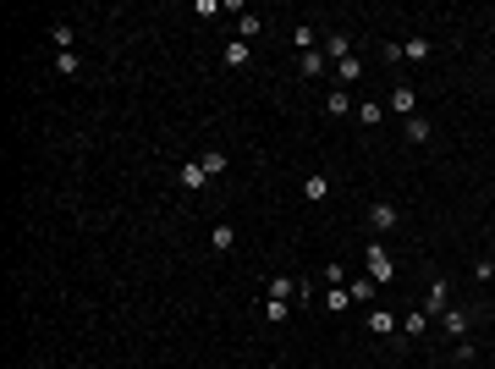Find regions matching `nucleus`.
<instances>
[{
	"label": "nucleus",
	"instance_id": "nucleus-1",
	"mask_svg": "<svg viewBox=\"0 0 495 369\" xmlns=\"http://www.w3.org/2000/svg\"><path fill=\"white\" fill-rule=\"evenodd\" d=\"M292 303H297V281H292V276H276V281H270V293H265V320H270V325H281L286 314H292Z\"/></svg>",
	"mask_w": 495,
	"mask_h": 369
},
{
	"label": "nucleus",
	"instance_id": "nucleus-2",
	"mask_svg": "<svg viewBox=\"0 0 495 369\" xmlns=\"http://www.w3.org/2000/svg\"><path fill=\"white\" fill-rule=\"evenodd\" d=\"M363 265H369V281H374V287L396 276V259L385 254V243H369V248H363Z\"/></svg>",
	"mask_w": 495,
	"mask_h": 369
},
{
	"label": "nucleus",
	"instance_id": "nucleus-3",
	"mask_svg": "<svg viewBox=\"0 0 495 369\" xmlns=\"http://www.w3.org/2000/svg\"><path fill=\"white\" fill-rule=\"evenodd\" d=\"M303 199H308V204H325V199H330V177H325V171H308V177H303Z\"/></svg>",
	"mask_w": 495,
	"mask_h": 369
},
{
	"label": "nucleus",
	"instance_id": "nucleus-4",
	"mask_svg": "<svg viewBox=\"0 0 495 369\" xmlns=\"http://www.w3.org/2000/svg\"><path fill=\"white\" fill-rule=\"evenodd\" d=\"M440 325H446V336H451V342H462V336H468V325H473V314H468V309H446V314H440Z\"/></svg>",
	"mask_w": 495,
	"mask_h": 369
},
{
	"label": "nucleus",
	"instance_id": "nucleus-5",
	"mask_svg": "<svg viewBox=\"0 0 495 369\" xmlns=\"http://www.w3.org/2000/svg\"><path fill=\"white\" fill-rule=\"evenodd\" d=\"M451 309V293H446V281H429V293H424V314L429 320H440Z\"/></svg>",
	"mask_w": 495,
	"mask_h": 369
},
{
	"label": "nucleus",
	"instance_id": "nucleus-6",
	"mask_svg": "<svg viewBox=\"0 0 495 369\" xmlns=\"http://www.w3.org/2000/svg\"><path fill=\"white\" fill-rule=\"evenodd\" d=\"M396 221H402V215H396V204H385V199H380V204H369V226H374V231H396Z\"/></svg>",
	"mask_w": 495,
	"mask_h": 369
},
{
	"label": "nucleus",
	"instance_id": "nucleus-7",
	"mask_svg": "<svg viewBox=\"0 0 495 369\" xmlns=\"http://www.w3.org/2000/svg\"><path fill=\"white\" fill-rule=\"evenodd\" d=\"M413 105H419V94H413V83H396V88H391V110H396V116L408 122V116H413Z\"/></svg>",
	"mask_w": 495,
	"mask_h": 369
},
{
	"label": "nucleus",
	"instance_id": "nucleus-8",
	"mask_svg": "<svg viewBox=\"0 0 495 369\" xmlns=\"http://www.w3.org/2000/svg\"><path fill=\"white\" fill-rule=\"evenodd\" d=\"M369 331H374V336H396L402 325H396V314H391V309H369Z\"/></svg>",
	"mask_w": 495,
	"mask_h": 369
},
{
	"label": "nucleus",
	"instance_id": "nucleus-9",
	"mask_svg": "<svg viewBox=\"0 0 495 369\" xmlns=\"http://www.w3.org/2000/svg\"><path fill=\"white\" fill-rule=\"evenodd\" d=\"M204 182H210V171H204V160H187V165H182V188H187V193H199Z\"/></svg>",
	"mask_w": 495,
	"mask_h": 369
},
{
	"label": "nucleus",
	"instance_id": "nucleus-10",
	"mask_svg": "<svg viewBox=\"0 0 495 369\" xmlns=\"http://www.w3.org/2000/svg\"><path fill=\"white\" fill-rule=\"evenodd\" d=\"M358 77H363V61H358V56H347V61H336V83H342V88H353Z\"/></svg>",
	"mask_w": 495,
	"mask_h": 369
},
{
	"label": "nucleus",
	"instance_id": "nucleus-11",
	"mask_svg": "<svg viewBox=\"0 0 495 369\" xmlns=\"http://www.w3.org/2000/svg\"><path fill=\"white\" fill-rule=\"evenodd\" d=\"M325 56H330V61H347V56H353V39H347V33H330V39H325Z\"/></svg>",
	"mask_w": 495,
	"mask_h": 369
},
{
	"label": "nucleus",
	"instance_id": "nucleus-12",
	"mask_svg": "<svg viewBox=\"0 0 495 369\" xmlns=\"http://www.w3.org/2000/svg\"><path fill=\"white\" fill-rule=\"evenodd\" d=\"M226 67H253V50H248L242 39H231V44H226Z\"/></svg>",
	"mask_w": 495,
	"mask_h": 369
},
{
	"label": "nucleus",
	"instance_id": "nucleus-13",
	"mask_svg": "<svg viewBox=\"0 0 495 369\" xmlns=\"http://www.w3.org/2000/svg\"><path fill=\"white\" fill-rule=\"evenodd\" d=\"M325 110H330V116H347V110H353L347 88H330V94H325Z\"/></svg>",
	"mask_w": 495,
	"mask_h": 369
},
{
	"label": "nucleus",
	"instance_id": "nucleus-14",
	"mask_svg": "<svg viewBox=\"0 0 495 369\" xmlns=\"http://www.w3.org/2000/svg\"><path fill=\"white\" fill-rule=\"evenodd\" d=\"M297 72H303V77H319V72H325V56H319V50L297 56Z\"/></svg>",
	"mask_w": 495,
	"mask_h": 369
},
{
	"label": "nucleus",
	"instance_id": "nucleus-15",
	"mask_svg": "<svg viewBox=\"0 0 495 369\" xmlns=\"http://www.w3.org/2000/svg\"><path fill=\"white\" fill-rule=\"evenodd\" d=\"M408 138H413V144H429V138H435V127H429L424 116H408Z\"/></svg>",
	"mask_w": 495,
	"mask_h": 369
},
{
	"label": "nucleus",
	"instance_id": "nucleus-16",
	"mask_svg": "<svg viewBox=\"0 0 495 369\" xmlns=\"http://www.w3.org/2000/svg\"><path fill=\"white\" fill-rule=\"evenodd\" d=\"M259 33H265V22H259V17H237V39H242V44H248V39H259Z\"/></svg>",
	"mask_w": 495,
	"mask_h": 369
},
{
	"label": "nucleus",
	"instance_id": "nucleus-17",
	"mask_svg": "<svg viewBox=\"0 0 495 369\" xmlns=\"http://www.w3.org/2000/svg\"><path fill=\"white\" fill-rule=\"evenodd\" d=\"M358 122H363V127H380V122H385V105H369V99H363V105H358Z\"/></svg>",
	"mask_w": 495,
	"mask_h": 369
},
{
	"label": "nucleus",
	"instance_id": "nucleus-18",
	"mask_svg": "<svg viewBox=\"0 0 495 369\" xmlns=\"http://www.w3.org/2000/svg\"><path fill=\"white\" fill-rule=\"evenodd\" d=\"M231 243H237V237H231V226H215V231H210V248H215V254H231Z\"/></svg>",
	"mask_w": 495,
	"mask_h": 369
},
{
	"label": "nucleus",
	"instance_id": "nucleus-19",
	"mask_svg": "<svg viewBox=\"0 0 495 369\" xmlns=\"http://www.w3.org/2000/svg\"><path fill=\"white\" fill-rule=\"evenodd\" d=\"M325 309H330V314H342V309H353V293H347V287H330V297H325Z\"/></svg>",
	"mask_w": 495,
	"mask_h": 369
},
{
	"label": "nucleus",
	"instance_id": "nucleus-20",
	"mask_svg": "<svg viewBox=\"0 0 495 369\" xmlns=\"http://www.w3.org/2000/svg\"><path fill=\"white\" fill-rule=\"evenodd\" d=\"M347 293H353V303H374L380 287H374V281H347Z\"/></svg>",
	"mask_w": 495,
	"mask_h": 369
},
{
	"label": "nucleus",
	"instance_id": "nucleus-21",
	"mask_svg": "<svg viewBox=\"0 0 495 369\" xmlns=\"http://www.w3.org/2000/svg\"><path fill=\"white\" fill-rule=\"evenodd\" d=\"M429 56V39H408V44H402V61H424Z\"/></svg>",
	"mask_w": 495,
	"mask_h": 369
},
{
	"label": "nucleus",
	"instance_id": "nucleus-22",
	"mask_svg": "<svg viewBox=\"0 0 495 369\" xmlns=\"http://www.w3.org/2000/svg\"><path fill=\"white\" fill-rule=\"evenodd\" d=\"M199 160H204V171H210V177H220V171H226V154H220V149H204Z\"/></svg>",
	"mask_w": 495,
	"mask_h": 369
},
{
	"label": "nucleus",
	"instance_id": "nucleus-23",
	"mask_svg": "<svg viewBox=\"0 0 495 369\" xmlns=\"http://www.w3.org/2000/svg\"><path fill=\"white\" fill-rule=\"evenodd\" d=\"M77 67H83V61H77L72 50H61V56H56V72H61V77H72V72H77Z\"/></svg>",
	"mask_w": 495,
	"mask_h": 369
},
{
	"label": "nucleus",
	"instance_id": "nucleus-24",
	"mask_svg": "<svg viewBox=\"0 0 495 369\" xmlns=\"http://www.w3.org/2000/svg\"><path fill=\"white\" fill-rule=\"evenodd\" d=\"M292 39H297V56H308V50H314V28H308V22H303Z\"/></svg>",
	"mask_w": 495,
	"mask_h": 369
},
{
	"label": "nucleus",
	"instance_id": "nucleus-25",
	"mask_svg": "<svg viewBox=\"0 0 495 369\" xmlns=\"http://www.w3.org/2000/svg\"><path fill=\"white\" fill-rule=\"evenodd\" d=\"M347 281V265H325V287H342Z\"/></svg>",
	"mask_w": 495,
	"mask_h": 369
},
{
	"label": "nucleus",
	"instance_id": "nucleus-26",
	"mask_svg": "<svg viewBox=\"0 0 495 369\" xmlns=\"http://www.w3.org/2000/svg\"><path fill=\"white\" fill-rule=\"evenodd\" d=\"M424 325H429V314H424V309H419V314H408V325H402V331H408V336H419Z\"/></svg>",
	"mask_w": 495,
	"mask_h": 369
},
{
	"label": "nucleus",
	"instance_id": "nucleus-27",
	"mask_svg": "<svg viewBox=\"0 0 495 369\" xmlns=\"http://www.w3.org/2000/svg\"><path fill=\"white\" fill-rule=\"evenodd\" d=\"M50 39H56V50H72V28H67V22H56V33H50Z\"/></svg>",
	"mask_w": 495,
	"mask_h": 369
}]
</instances>
